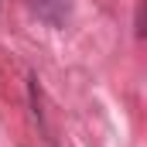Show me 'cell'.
I'll use <instances>...</instances> for the list:
<instances>
[{
  "mask_svg": "<svg viewBox=\"0 0 147 147\" xmlns=\"http://www.w3.org/2000/svg\"><path fill=\"white\" fill-rule=\"evenodd\" d=\"M28 7L51 28H62L72 17V0H28Z\"/></svg>",
  "mask_w": 147,
  "mask_h": 147,
  "instance_id": "6da1fadb",
  "label": "cell"
}]
</instances>
